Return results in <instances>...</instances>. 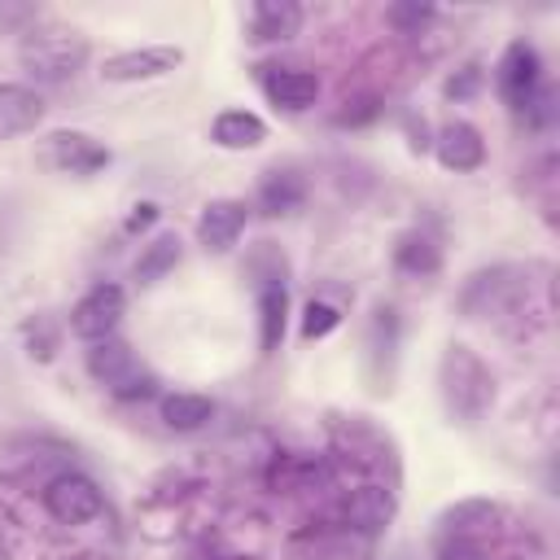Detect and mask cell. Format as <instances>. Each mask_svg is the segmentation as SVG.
<instances>
[{
    "label": "cell",
    "instance_id": "obj_1",
    "mask_svg": "<svg viewBox=\"0 0 560 560\" xmlns=\"http://www.w3.org/2000/svg\"><path fill=\"white\" fill-rule=\"evenodd\" d=\"M83 368L88 376L109 389L114 398L122 402H140L149 394H158V376L136 359V350L122 341V337H105V341H92L88 354H83Z\"/></svg>",
    "mask_w": 560,
    "mask_h": 560
},
{
    "label": "cell",
    "instance_id": "obj_2",
    "mask_svg": "<svg viewBox=\"0 0 560 560\" xmlns=\"http://www.w3.org/2000/svg\"><path fill=\"white\" fill-rule=\"evenodd\" d=\"M88 39L74 31H26L18 44V61L39 83H66L88 66Z\"/></svg>",
    "mask_w": 560,
    "mask_h": 560
},
{
    "label": "cell",
    "instance_id": "obj_3",
    "mask_svg": "<svg viewBox=\"0 0 560 560\" xmlns=\"http://www.w3.org/2000/svg\"><path fill=\"white\" fill-rule=\"evenodd\" d=\"M442 394H446L451 416L477 420L494 402V376L468 346H446V354H442Z\"/></svg>",
    "mask_w": 560,
    "mask_h": 560
},
{
    "label": "cell",
    "instance_id": "obj_4",
    "mask_svg": "<svg viewBox=\"0 0 560 560\" xmlns=\"http://www.w3.org/2000/svg\"><path fill=\"white\" fill-rule=\"evenodd\" d=\"M184 66V48L175 44H140V48H118L101 61L105 83H153L166 79Z\"/></svg>",
    "mask_w": 560,
    "mask_h": 560
},
{
    "label": "cell",
    "instance_id": "obj_5",
    "mask_svg": "<svg viewBox=\"0 0 560 560\" xmlns=\"http://www.w3.org/2000/svg\"><path fill=\"white\" fill-rule=\"evenodd\" d=\"M44 508L57 525H88L105 512V494L88 472H57L44 486Z\"/></svg>",
    "mask_w": 560,
    "mask_h": 560
},
{
    "label": "cell",
    "instance_id": "obj_6",
    "mask_svg": "<svg viewBox=\"0 0 560 560\" xmlns=\"http://www.w3.org/2000/svg\"><path fill=\"white\" fill-rule=\"evenodd\" d=\"M39 158H44V166H52L61 175H96L109 166V149L92 131H74V127L48 131L39 144Z\"/></svg>",
    "mask_w": 560,
    "mask_h": 560
},
{
    "label": "cell",
    "instance_id": "obj_7",
    "mask_svg": "<svg viewBox=\"0 0 560 560\" xmlns=\"http://www.w3.org/2000/svg\"><path fill=\"white\" fill-rule=\"evenodd\" d=\"M499 96L512 105V109H529L538 101V83H542V57L529 39H512L499 57Z\"/></svg>",
    "mask_w": 560,
    "mask_h": 560
},
{
    "label": "cell",
    "instance_id": "obj_8",
    "mask_svg": "<svg viewBox=\"0 0 560 560\" xmlns=\"http://www.w3.org/2000/svg\"><path fill=\"white\" fill-rule=\"evenodd\" d=\"M122 311H127V298L118 284H92L74 306H70V332L79 341H105L118 332L122 324Z\"/></svg>",
    "mask_w": 560,
    "mask_h": 560
},
{
    "label": "cell",
    "instance_id": "obj_9",
    "mask_svg": "<svg viewBox=\"0 0 560 560\" xmlns=\"http://www.w3.org/2000/svg\"><path fill=\"white\" fill-rule=\"evenodd\" d=\"M245 219H249V206L241 197H214L201 206L197 214V241L210 249V254H228L241 232H245Z\"/></svg>",
    "mask_w": 560,
    "mask_h": 560
},
{
    "label": "cell",
    "instance_id": "obj_10",
    "mask_svg": "<svg viewBox=\"0 0 560 560\" xmlns=\"http://www.w3.org/2000/svg\"><path fill=\"white\" fill-rule=\"evenodd\" d=\"M39 118H44V96L31 83L0 79V140H13V136L35 131Z\"/></svg>",
    "mask_w": 560,
    "mask_h": 560
},
{
    "label": "cell",
    "instance_id": "obj_11",
    "mask_svg": "<svg viewBox=\"0 0 560 560\" xmlns=\"http://www.w3.org/2000/svg\"><path fill=\"white\" fill-rule=\"evenodd\" d=\"M433 153H438V162L446 171L464 175V171H477L486 162V140H481V131L472 122H446L438 131V140H433Z\"/></svg>",
    "mask_w": 560,
    "mask_h": 560
},
{
    "label": "cell",
    "instance_id": "obj_12",
    "mask_svg": "<svg viewBox=\"0 0 560 560\" xmlns=\"http://www.w3.org/2000/svg\"><path fill=\"white\" fill-rule=\"evenodd\" d=\"M262 92H267V101L276 105V109H289V114H302V109H311L315 105V96H319V79L311 74V70H289V66H280V70H262Z\"/></svg>",
    "mask_w": 560,
    "mask_h": 560
},
{
    "label": "cell",
    "instance_id": "obj_13",
    "mask_svg": "<svg viewBox=\"0 0 560 560\" xmlns=\"http://www.w3.org/2000/svg\"><path fill=\"white\" fill-rule=\"evenodd\" d=\"M289 324V289L280 276H262L258 284V346L262 354H276Z\"/></svg>",
    "mask_w": 560,
    "mask_h": 560
},
{
    "label": "cell",
    "instance_id": "obj_14",
    "mask_svg": "<svg viewBox=\"0 0 560 560\" xmlns=\"http://www.w3.org/2000/svg\"><path fill=\"white\" fill-rule=\"evenodd\" d=\"M245 31L254 44H280V39H293L302 31V9L289 4V0H262L249 9L245 18Z\"/></svg>",
    "mask_w": 560,
    "mask_h": 560
},
{
    "label": "cell",
    "instance_id": "obj_15",
    "mask_svg": "<svg viewBox=\"0 0 560 560\" xmlns=\"http://www.w3.org/2000/svg\"><path fill=\"white\" fill-rule=\"evenodd\" d=\"M210 140L219 149H258L267 140V122L254 109H219L210 122Z\"/></svg>",
    "mask_w": 560,
    "mask_h": 560
},
{
    "label": "cell",
    "instance_id": "obj_16",
    "mask_svg": "<svg viewBox=\"0 0 560 560\" xmlns=\"http://www.w3.org/2000/svg\"><path fill=\"white\" fill-rule=\"evenodd\" d=\"M210 416H214V402L206 394H184L179 389V394L162 398V424L175 429V433H197V429L210 424Z\"/></svg>",
    "mask_w": 560,
    "mask_h": 560
},
{
    "label": "cell",
    "instance_id": "obj_17",
    "mask_svg": "<svg viewBox=\"0 0 560 560\" xmlns=\"http://www.w3.org/2000/svg\"><path fill=\"white\" fill-rule=\"evenodd\" d=\"M306 197V184L293 171H267L258 184V210L262 214H293Z\"/></svg>",
    "mask_w": 560,
    "mask_h": 560
},
{
    "label": "cell",
    "instance_id": "obj_18",
    "mask_svg": "<svg viewBox=\"0 0 560 560\" xmlns=\"http://www.w3.org/2000/svg\"><path fill=\"white\" fill-rule=\"evenodd\" d=\"M179 254H184V245H179V236H175V232L153 236V241L140 249V258H136V280H140V284H158L166 271H175Z\"/></svg>",
    "mask_w": 560,
    "mask_h": 560
},
{
    "label": "cell",
    "instance_id": "obj_19",
    "mask_svg": "<svg viewBox=\"0 0 560 560\" xmlns=\"http://www.w3.org/2000/svg\"><path fill=\"white\" fill-rule=\"evenodd\" d=\"M389 512H394V499H389V490H381V486H363V490H354L350 503H346V516H350L359 529H381V525L389 521Z\"/></svg>",
    "mask_w": 560,
    "mask_h": 560
},
{
    "label": "cell",
    "instance_id": "obj_20",
    "mask_svg": "<svg viewBox=\"0 0 560 560\" xmlns=\"http://www.w3.org/2000/svg\"><path fill=\"white\" fill-rule=\"evenodd\" d=\"M394 262H398V271H407V276H433V271L442 267V254H438V245H433L429 236L407 232V236L398 241V249H394Z\"/></svg>",
    "mask_w": 560,
    "mask_h": 560
},
{
    "label": "cell",
    "instance_id": "obj_21",
    "mask_svg": "<svg viewBox=\"0 0 560 560\" xmlns=\"http://www.w3.org/2000/svg\"><path fill=\"white\" fill-rule=\"evenodd\" d=\"M490 516H494V508H490L486 499H464V503H455V508L442 516V529H446L451 538H464V529L486 525Z\"/></svg>",
    "mask_w": 560,
    "mask_h": 560
},
{
    "label": "cell",
    "instance_id": "obj_22",
    "mask_svg": "<svg viewBox=\"0 0 560 560\" xmlns=\"http://www.w3.org/2000/svg\"><path fill=\"white\" fill-rule=\"evenodd\" d=\"M337 324H341V311L332 302H306V311H302V337L306 341H324Z\"/></svg>",
    "mask_w": 560,
    "mask_h": 560
},
{
    "label": "cell",
    "instance_id": "obj_23",
    "mask_svg": "<svg viewBox=\"0 0 560 560\" xmlns=\"http://www.w3.org/2000/svg\"><path fill=\"white\" fill-rule=\"evenodd\" d=\"M385 22L402 35H420V26L433 22V4H389L385 9Z\"/></svg>",
    "mask_w": 560,
    "mask_h": 560
},
{
    "label": "cell",
    "instance_id": "obj_24",
    "mask_svg": "<svg viewBox=\"0 0 560 560\" xmlns=\"http://www.w3.org/2000/svg\"><path fill=\"white\" fill-rule=\"evenodd\" d=\"M39 18V4L26 0H0V35H26V26Z\"/></svg>",
    "mask_w": 560,
    "mask_h": 560
},
{
    "label": "cell",
    "instance_id": "obj_25",
    "mask_svg": "<svg viewBox=\"0 0 560 560\" xmlns=\"http://www.w3.org/2000/svg\"><path fill=\"white\" fill-rule=\"evenodd\" d=\"M433 560H486V551L477 542H468V538H446Z\"/></svg>",
    "mask_w": 560,
    "mask_h": 560
},
{
    "label": "cell",
    "instance_id": "obj_26",
    "mask_svg": "<svg viewBox=\"0 0 560 560\" xmlns=\"http://www.w3.org/2000/svg\"><path fill=\"white\" fill-rule=\"evenodd\" d=\"M149 223H158V206H153V201L131 206V214H127V232H144Z\"/></svg>",
    "mask_w": 560,
    "mask_h": 560
}]
</instances>
